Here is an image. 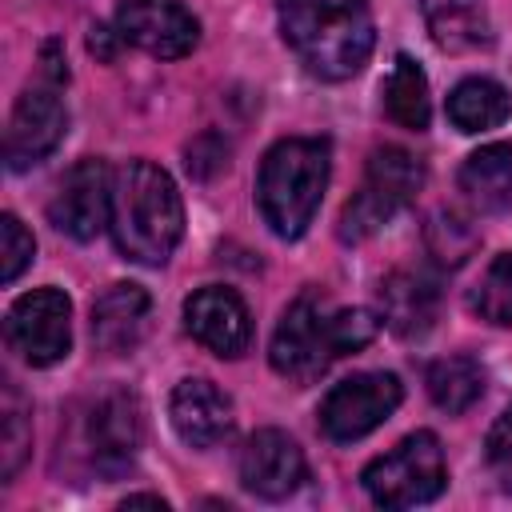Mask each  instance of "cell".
Here are the masks:
<instances>
[{
  "label": "cell",
  "mask_w": 512,
  "mask_h": 512,
  "mask_svg": "<svg viewBox=\"0 0 512 512\" xmlns=\"http://www.w3.org/2000/svg\"><path fill=\"white\" fill-rule=\"evenodd\" d=\"M108 212H112V172L100 156L76 160L60 176V184L48 200V220L80 244L92 240L108 224Z\"/></svg>",
  "instance_id": "cell-11"
},
{
  "label": "cell",
  "mask_w": 512,
  "mask_h": 512,
  "mask_svg": "<svg viewBox=\"0 0 512 512\" xmlns=\"http://www.w3.org/2000/svg\"><path fill=\"white\" fill-rule=\"evenodd\" d=\"M404 400V388L392 372H356L320 400V432L336 444H352L380 428Z\"/></svg>",
  "instance_id": "cell-7"
},
{
  "label": "cell",
  "mask_w": 512,
  "mask_h": 512,
  "mask_svg": "<svg viewBox=\"0 0 512 512\" xmlns=\"http://www.w3.org/2000/svg\"><path fill=\"white\" fill-rule=\"evenodd\" d=\"M304 452L280 428H260L240 448V484L260 500H284L304 480Z\"/></svg>",
  "instance_id": "cell-14"
},
{
  "label": "cell",
  "mask_w": 512,
  "mask_h": 512,
  "mask_svg": "<svg viewBox=\"0 0 512 512\" xmlns=\"http://www.w3.org/2000/svg\"><path fill=\"white\" fill-rule=\"evenodd\" d=\"M424 384H428V396H432V404L440 412L460 416V412H468L484 396V368L472 356H464V352L440 356V360L428 364Z\"/></svg>",
  "instance_id": "cell-22"
},
{
  "label": "cell",
  "mask_w": 512,
  "mask_h": 512,
  "mask_svg": "<svg viewBox=\"0 0 512 512\" xmlns=\"http://www.w3.org/2000/svg\"><path fill=\"white\" fill-rule=\"evenodd\" d=\"M384 112L408 128V132H424L432 120V100H428V76L412 56H396L392 72L384 76Z\"/></svg>",
  "instance_id": "cell-21"
},
{
  "label": "cell",
  "mask_w": 512,
  "mask_h": 512,
  "mask_svg": "<svg viewBox=\"0 0 512 512\" xmlns=\"http://www.w3.org/2000/svg\"><path fill=\"white\" fill-rule=\"evenodd\" d=\"M336 340H332V308L316 296V292H300L268 344V360L276 368V376L292 380V384H312L328 372V364L336 360Z\"/></svg>",
  "instance_id": "cell-6"
},
{
  "label": "cell",
  "mask_w": 512,
  "mask_h": 512,
  "mask_svg": "<svg viewBox=\"0 0 512 512\" xmlns=\"http://www.w3.org/2000/svg\"><path fill=\"white\" fill-rule=\"evenodd\" d=\"M440 312V284L420 268H400L380 284V316L396 336H424Z\"/></svg>",
  "instance_id": "cell-17"
},
{
  "label": "cell",
  "mask_w": 512,
  "mask_h": 512,
  "mask_svg": "<svg viewBox=\"0 0 512 512\" xmlns=\"http://www.w3.org/2000/svg\"><path fill=\"white\" fill-rule=\"evenodd\" d=\"M328 168V140L316 136H288L264 152L256 176V204L264 224L280 240H296L308 232L328 188Z\"/></svg>",
  "instance_id": "cell-3"
},
{
  "label": "cell",
  "mask_w": 512,
  "mask_h": 512,
  "mask_svg": "<svg viewBox=\"0 0 512 512\" xmlns=\"http://www.w3.org/2000/svg\"><path fill=\"white\" fill-rule=\"evenodd\" d=\"M488 468L500 480V488L512 492V408L500 412V420L488 432Z\"/></svg>",
  "instance_id": "cell-28"
},
{
  "label": "cell",
  "mask_w": 512,
  "mask_h": 512,
  "mask_svg": "<svg viewBox=\"0 0 512 512\" xmlns=\"http://www.w3.org/2000/svg\"><path fill=\"white\" fill-rule=\"evenodd\" d=\"M0 392H4L0 396V476L12 480L32 448V416H28L32 408L16 388V380H4Z\"/></svg>",
  "instance_id": "cell-23"
},
{
  "label": "cell",
  "mask_w": 512,
  "mask_h": 512,
  "mask_svg": "<svg viewBox=\"0 0 512 512\" xmlns=\"http://www.w3.org/2000/svg\"><path fill=\"white\" fill-rule=\"evenodd\" d=\"M184 328L196 344H204L224 360L244 356L252 344L248 304L240 300L236 288H224V284H204L184 300Z\"/></svg>",
  "instance_id": "cell-13"
},
{
  "label": "cell",
  "mask_w": 512,
  "mask_h": 512,
  "mask_svg": "<svg viewBox=\"0 0 512 512\" xmlns=\"http://www.w3.org/2000/svg\"><path fill=\"white\" fill-rule=\"evenodd\" d=\"M360 484H364V492L380 508H416V504H428L448 484L444 448H440V440L432 432H412L392 452L376 456L360 472Z\"/></svg>",
  "instance_id": "cell-4"
},
{
  "label": "cell",
  "mask_w": 512,
  "mask_h": 512,
  "mask_svg": "<svg viewBox=\"0 0 512 512\" xmlns=\"http://www.w3.org/2000/svg\"><path fill=\"white\" fill-rule=\"evenodd\" d=\"M136 504H152V508H168L160 496H148V492H136V496H128L124 500V508H136Z\"/></svg>",
  "instance_id": "cell-30"
},
{
  "label": "cell",
  "mask_w": 512,
  "mask_h": 512,
  "mask_svg": "<svg viewBox=\"0 0 512 512\" xmlns=\"http://www.w3.org/2000/svg\"><path fill=\"white\" fill-rule=\"evenodd\" d=\"M280 36L316 80L356 76L376 44L368 0H276Z\"/></svg>",
  "instance_id": "cell-1"
},
{
  "label": "cell",
  "mask_w": 512,
  "mask_h": 512,
  "mask_svg": "<svg viewBox=\"0 0 512 512\" xmlns=\"http://www.w3.org/2000/svg\"><path fill=\"white\" fill-rule=\"evenodd\" d=\"M68 132V108L60 100V80H44V84H28L8 116V132H4V160L12 172H24L32 164H40L48 152H56V144Z\"/></svg>",
  "instance_id": "cell-9"
},
{
  "label": "cell",
  "mask_w": 512,
  "mask_h": 512,
  "mask_svg": "<svg viewBox=\"0 0 512 512\" xmlns=\"http://www.w3.org/2000/svg\"><path fill=\"white\" fill-rule=\"evenodd\" d=\"M108 228L120 256L148 268L168 264L184 236V200L172 176L152 160H128L120 172H112Z\"/></svg>",
  "instance_id": "cell-2"
},
{
  "label": "cell",
  "mask_w": 512,
  "mask_h": 512,
  "mask_svg": "<svg viewBox=\"0 0 512 512\" xmlns=\"http://www.w3.org/2000/svg\"><path fill=\"white\" fill-rule=\"evenodd\" d=\"M32 256H36L32 232H28L12 212H4V216H0V280L12 284V280L32 264Z\"/></svg>",
  "instance_id": "cell-26"
},
{
  "label": "cell",
  "mask_w": 512,
  "mask_h": 512,
  "mask_svg": "<svg viewBox=\"0 0 512 512\" xmlns=\"http://www.w3.org/2000/svg\"><path fill=\"white\" fill-rule=\"evenodd\" d=\"M380 316L376 312H368V308H336L332 312V340H336V352L344 356V352H356V348H364V344H372L376 340V332H380Z\"/></svg>",
  "instance_id": "cell-27"
},
{
  "label": "cell",
  "mask_w": 512,
  "mask_h": 512,
  "mask_svg": "<svg viewBox=\"0 0 512 512\" xmlns=\"http://www.w3.org/2000/svg\"><path fill=\"white\" fill-rule=\"evenodd\" d=\"M424 240H428V252H432L436 264L456 268V264H464V260L472 256V248H476L480 236H476L456 212H436V216L428 220Z\"/></svg>",
  "instance_id": "cell-25"
},
{
  "label": "cell",
  "mask_w": 512,
  "mask_h": 512,
  "mask_svg": "<svg viewBox=\"0 0 512 512\" xmlns=\"http://www.w3.org/2000/svg\"><path fill=\"white\" fill-rule=\"evenodd\" d=\"M168 420L192 448H212L232 432V400L204 376H188L172 388Z\"/></svg>",
  "instance_id": "cell-15"
},
{
  "label": "cell",
  "mask_w": 512,
  "mask_h": 512,
  "mask_svg": "<svg viewBox=\"0 0 512 512\" xmlns=\"http://www.w3.org/2000/svg\"><path fill=\"white\" fill-rule=\"evenodd\" d=\"M124 44V36H120V28H92V36H88V48L100 56V60H112L116 56V48Z\"/></svg>",
  "instance_id": "cell-29"
},
{
  "label": "cell",
  "mask_w": 512,
  "mask_h": 512,
  "mask_svg": "<svg viewBox=\"0 0 512 512\" xmlns=\"http://www.w3.org/2000/svg\"><path fill=\"white\" fill-rule=\"evenodd\" d=\"M4 332L20 360H28L32 368H48L72 348V304L60 288H32L8 308Z\"/></svg>",
  "instance_id": "cell-8"
},
{
  "label": "cell",
  "mask_w": 512,
  "mask_h": 512,
  "mask_svg": "<svg viewBox=\"0 0 512 512\" xmlns=\"http://www.w3.org/2000/svg\"><path fill=\"white\" fill-rule=\"evenodd\" d=\"M152 300L140 284H112L92 304V344L104 356H128L148 332Z\"/></svg>",
  "instance_id": "cell-16"
},
{
  "label": "cell",
  "mask_w": 512,
  "mask_h": 512,
  "mask_svg": "<svg viewBox=\"0 0 512 512\" xmlns=\"http://www.w3.org/2000/svg\"><path fill=\"white\" fill-rule=\"evenodd\" d=\"M116 28L124 44L156 60H180L200 40V20L184 8V0H120Z\"/></svg>",
  "instance_id": "cell-12"
},
{
  "label": "cell",
  "mask_w": 512,
  "mask_h": 512,
  "mask_svg": "<svg viewBox=\"0 0 512 512\" xmlns=\"http://www.w3.org/2000/svg\"><path fill=\"white\" fill-rule=\"evenodd\" d=\"M144 440V412L140 400L124 388H112L96 396V404L84 416V448L100 476H120L132 468Z\"/></svg>",
  "instance_id": "cell-10"
},
{
  "label": "cell",
  "mask_w": 512,
  "mask_h": 512,
  "mask_svg": "<svg viewBox=\"0 0 512 512\" xmlns=\"http://www.w3.org/2000/svg\"><path fill=\"white\" fill-rule=\"evenodd\" d=\"M428 36L444 52H476L492 44L484 0H420Z\"/></svg>",
  "instance_id": "cell-18"
},
{
  "label": "cell",
  "mask_w": 512,
  "mask_h": 512,
  "mask_svg": "<svg viewBox=\"0 0 512 512\" xmlns=\"http://www.w3.org/2000/svg\"><path fill=\"white\" fill-rule=\"evenodd\" d=\"M468 304L488 324H512V252H500L484 268V276L472 288V300Z\"/></svg>",
  "instance_id": "cell-24"
},
{
  "label": "cell",
  "mask_w": 512,
  "mask_h": 512,
  "mask_svg": "<svg viewBox=\"0 0 512 512\" xmlns=\"http://www.w3.org/2000/svg\"><path fill=\"white\" fill-rule=\"evenodd\" d=\"M448 120L456 132H488V128H500L508 116H512V96L504 84L488 80V76H468L460 80L452 92H448Z\"/></svg>",
  "instance_id": "cell-20"
},
{
  "label": "cell",
  "mask_w": 512,
  "mask_h": 512,
  "mask_svg": "<svg viewBox=\"0 0 512 512\" xmlns=\"http://www.w3.org/2000/svg\"><path fill=\"white\" fill-rule=\"evenodd\" d=\"M460 192L476 212H500L512 200V144L496 140L460 164Z\"/></svg>",
  "instance_id": "cell-19"
},
{
  "label": "cell",
  "mask_w": 512,
  "mask_h": 512,
  "mask_svg": "<svg viewBox=\"0 0 512 512\" xmlns=\"http://www.w3.org/2000/svg\"><path fill=\"white\" fill-rule=\"evenodd\" d=\"M424 184V164L396 144H384L368 156L364 188L344 204L340 216V236L344 240H364L376 228H384Z\"/></svg>",
  "instance_id": "cell-5"
}]
</instances>
